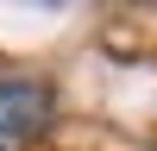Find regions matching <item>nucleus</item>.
Wrapping results in <instances>:
<instances>
[{
	"mask_svg": "<svg viewBox=\"0 0 157 151\" xmlns=\"http://www.w3.org/2000/svg\"><path fill=\"white\" fill-rule=\"evenodd\" d=\"M50 120V88L44 82H0V132L32 138Z\"/></svg>",
	"mask_w": 157,
	"mask_h": 151,
	"instance_id": "nucleus-1",
	"label": "nucleus"
}]
</instances>
